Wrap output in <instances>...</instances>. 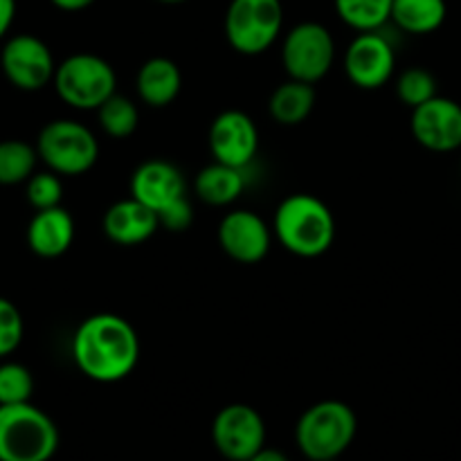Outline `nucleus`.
<instances>
[{"label":"nucleus","mask_w":461,"mask_h":461,"mask_svg":"<svg viewBox=\"0 0 461 461\" xmlns=\"http://www.w3.org/2000/svg\"><path fill=\"white\" fill-rule=\"evenodd\" d=\"M72 358L79 372L90 381H124L138 367V331L122 315H90L72 336Z\"/></svg>","instance_id":"nucleus-1"},{"label":"nucleus","mask_w":461,"mask_h":461,"mask_svg":"<svg viewBox=\"0 0 461 461\" xmlns=\"http://www.w3.org/2000/svg\"><path fill=\"white\" fill-rule=\"evenodd\" d=\"M273 232L288 252L304 259H315L333 246L336 219L327 203L313 194H293L279 203Z\"/></svg>","instance_id":"nucleus-2"},{"label":"nucleus","mask_w":461,"mask_h":461,"mask_svg":"<svg viewBox=\"0 0 461 461\" xmlns=\"http://www.w3.org/2000/svg\"><path fill=\"white\" fill-rule=\"evenodd\" d=\"M57 423L32 403L0 405V461H50L57 455Z\"/></svg>","instance_id":"nucleus-3"},{"label":"nucleus","mask_w":461,"mask_h":461,"mask_svg":"<svg viewBox=\"0 0 461 461\" xmlns=\"http://www.w3.org/2000/svg\"><path fill=\"white\" fill-rule=\"evenodd\" d=\"M358 430L356 412L342 401L311 405L295 426V441L311 461H336L354 441Z\"/></svg>","instance_id":"nucleus-4"},{"label":"nucleus","mask_w":461,"mask_h":461,"mask_svg":"<svg viewBox=\"0 0 461 461\" xmlns=\"http://www.w3.org/2000/svg\"><path fill=\"white\" fill-rule=\"evenodd\" d=\"M52 84L68 106L77 111H97L115 95L117 77L106 59L79 52L59 63Z\"/></svg>","instance_id":"nucleus-5"},{"label":"nucleus","mask_w":461,"mask_h":461,"mask_svg":"<svg viewBox=\"0 0 461 461\" xmlns=\"http://www.w3.org/2000/svg\"><path fill=\"white\" fill-rule=\"evenodd\" d=\"M36 151L54 174L81 176L97 162L99 142L93 131L81 122L54 120L41 129Z\"/></svg>","instance_id":"nucleus-6"},{"label":"nucleus","mask_w":461,"mask_h":461,"mask_svg":"<svg viewBox=\"0 0 461 461\" xmlns=\"http://www.w3.org/2000/svg\"><path fill=\"white\" fill-rule=\"evenodd\" d=\"M284 27L282 0H232L225 12V39L246 57L264 54Z\"/></svg>","instance_id":"nucleus-7"},{"label":"nucleus","mask_w":461,"mask_h":461,"mask_svg":"<svg viewBox=\"0 0 461 461\" xmlns=\"http://www.w3.org/2000/svg\"><path fill=\"white\" fill-rule=\"evenodd\" d=\"M336 43L322 23L306 21L293 27L282 45V63L288 77L306 84H318L331 72Z\"/></svg>","instance_id":"nucleus-8"},{"label":"nucleus","mask_w":461,"mask_h":461,"mask_svg":"<svg viewBox=\"0 0 461 461\" xmlns=\"http://www.w3.org/2000/svg\"><path fill=\"white\" fill-rule=\"evenodd\" d=\"M212 441L228 461H248L266 446V423L250 405H225L212 421Z\"/></svg>","instance_id":"nucleus-9"},{"label":"nucleus","mask_w":461,"mask_h":461,"mask_svg":"<svg viewBox=\"0 0 461 461\" xmlns=\"http://www.w3.org/2000/svg\"><path fill=\"white\" fill-rule=\"evenodd\" d=\"M0 68L9 84L18 90L34 93L54 81L57 63L48 45L32 34H18L5 43L0 52Z\"/></svg>","instance_id":"nucleus-10"},{"label":"nucleus","mask_w":461,"mask_h":461,"mask_svg":"<svg viewBox=\"0 0 461 461\" xmlns=\"http://www.w3.org/2000/svg\"><path fill=\"white\" fill-rule=\"evenodd\" d=\"M396 54L381 32H360L345 52V72L356 88H383L394 77Z\"/></svg>","instance_id":"nucleus-11"},{"label":"nucleus","mask_w":461,"mask_h":461,"mask_svg":"<svg viewBox=\"0 0 461 461\" xmlns=\"http://www.w3.org/2000/svg\"><path fill=\"white\" fill-rule=\"evenodd\" d=\"M410 129L414 140L428 151H457L461 149V104L437 95L414 108Z\"/></svg>","instance_id":"nucleus-12"},{"label":"nucleus","mask_w":461,"mask_h":461,"mask_svg":"<svg viewBox=\"0 0 461 461\" xmlns=\"http://www.w3.org/2000/svg\"><path fill=\"white\" fill-rule=\"evenodd\" d=\"M259 149L255 120L243 111H223L210 126V151L216 162L246 169Z\"/></svg>","instance_id":"nucleus-13"},{"label":"nucleus","mask_w":461,"mask_h":461,"mask_svg":"<svg viewBox=\"0 0 461 461\" xmlns=\"http://www.w3.org/2000/svg\"><path fill=\"white\" fill-rule=\"evenodd\" d=\"M219 243L230 259L250 266L268 255L273 232L257 212L232 210L221 221Z\"/></svg>","instance_id":"nucleus-14"},{"label":"nucleus","mask_w":461,"mask_h":461,"mask_svg":"<svg viewBox=\"0 0 461 461\" xmlns=\"http://www.w3.org/2000/svg\"><path fill=\"white\" fill-rule=\"evenodd\" d=\"M185 189L187 187H185L183 171L174 162L160 160V158L142 162L131 178V196L156 212L183 198Z\"/></svg>","instance_id":"nucleus-15"},{"label":"nucleus","mask_w":461,"mask_h":461,"mask_svg":"<svg viewBox=\"0 0 461 461\" xmlns=\"http://www.w3.org/2000/svg\"><path fill=\"white\" fill-rule=\"evenodd\" d=\"M158 230H160L158 212L133 196L117 201L104 214V234L117 246H140L149 241Z\"/></svg>","instance_id":"nucleus-16"},{"label":"nucleus","mask_w":461,"mask_h":461,"mask_svg":"<svg viewBox=\"0 0 461 461\" xmlns=\"http://www.w3.org/2000/svg\"><path fill=\"white\" fill-rule=\"evenodd\" d=\"M72 241H75V221L61 205L39 210L27 225V246L43 259H57L66 255Z\"/></svg>","instance_id":"nucleus-17"},{"label":"nucleus","mask_w":461,"mask_h":461,"mask_svg":"<svg viewBox=\"0 0 461 461\" xmlns=\"http://www.w3.org/2000/svg\"><path fill=\"white\" fill-rule=\"evenodd\" d=\"M135 88L147 106L165 108L174 104L183 90V72L171 59L153 57L138 70Z\"/></svg>","instance_id":"nucleus-18"},{"label":"nucleus","mask_w":461,"mask_h":461,"mask_svg":"<svg viewBox=\"0 0 461 461\" xmlns=\"http://www.w3.org/2000/svg\"><path fill=\"white\" fill-rule=\"evenodd\" d=\"M243 189H246L243 169L223 165V162L214 160L196 176V194L207 205H230L241 196Z\"/></svg>","instance_id":"nucleus-19"},{"label":"nucleus","mask_w":461,"mask_h":461,"mask_svg":"<svg viewBox=\"0 0 461 461\" xmlns=\"http://www.w3.org/2000/svg\"><path fill=\"white\" fill-rule=\"evenodd\" d=\"M315 106V88L306 81L288 79L270 95V115L282 126H297L306 122Z\"/></svg>","instance_id":"nucleus-20"},{"label":"nucleus","mask_w":461,"mask_h":461,"mask_svg":"<svg viewBox=\"0 0 461 461\" xmlns=\"http://www.w3.org/2000/svg\"><path fill=\"white\" fill-rule=\"evenodd\" d=\"M448 16L446 0H394L392 21L408 34H432Z\"/></svg>","instance_id":"nucleus-21"},{"label":"nucleus","mask_w":461,"mask_h":461,"mask_svg":"<svg viewBox=\"0 0 461 461\" xmlns=\"http://www.w3.org/2000/svg\"><path fill=\"white\" fill-rule=\"evenodd\" d=\"M394 0H336L342 21L358 32H376L392 21Z\"/></svg>","instance_id":"nucleus-22"},{"label":"nucleus","mask_w":461,"mask_h":461,"mask_svg":"<svg viewBox=\"0 0 461 461\" xmlns=\"http://www.w3.org/2000/svg\"><path fill=\"white\" fill-rule=\"evenodd\" d=\"M39 151L23 140L0 142V185H21L34 176Z\"/></svg>","instance_id":"nucleus-23"},{"label":"nucleus","mask_w":461,"mask_h":461,"mask_svg":"<svg viewBox=\"0 0 461 461\" xmlns=\"http://www.w3.org/2000/svg\"><path fill=\"white\" fill-rule=\"evenodd\" d=\"M97 117L104 133L117 140H124L129 135H133L140 124L138 106L129 97H122L117 93L97 108Z\"/></svg>","instance_id":"nucleus-24"},{"label":"nucleus","mask_w":461,"mask_h":461,"mask_svg":"<svg viewBox=\"0 0 461 461\" xmlns=\"http://www.w3.org/2000/svg\"><path fill=\"white\" fill-rule=\"evenodd\" d=\"M396 95H399L401 102L408 108H417L421 104L430 102L432 97H437V79L430 70L426 68H408L399 75L396 79Z\"/></svg>","instance_id":"nucleus-25"},{"label":"nucleus","mask_w":461,"mask_h":461,"mask_svg":"<svg viewBox=\"0 0 461 461\" xmlns=\"http://www.w3.org/2000/svg\"><path fill=\"white\" fill-rule=\"evenodd\" d=\"M34 394V378L25 365H0V405L30 403Z\"/></svg>","instance_id":"nucleus-26"},{"label":"nucleus","mask_w":461,"mask_h":461,"mask_svg":"<svg viewBox=\"0 0 461 461\" xmlns=\"http://www.w3.org/2000/svg\"><path fill=\"white\" fill-rule=\"evenodd\" d=\"M25 194L27 201H30V205L34 207L36 212L59 207L63 198L61 178H59V174H54V171H39V174H34L27 180Z\"/></svg>","instance_id":"nucleus-27"},{"label":"nucleus","mask_w":461,"mask_h":461,"mask_svg":"<svg viewBox=\"0 0 461 461\" xmlns=\"http://www.w3.org/2000/svg\"><path fill=\"white\" fill-rule=\"evenodd\" d=\"M23 318L21 311L7 297H0V358L14 354L23 340Z\"/></svg>","instance_id":"nucleus-28"},{"label":"nucleus","mask_w":461,"mask_h":461,"mask_svg":"<svg viewBox=\"0 0 461 461\" xmlns=\"http://www.w3.org/2000/svg\"><path fill=\"white\" fill-rule=\"evenodd\" d=\"M158 219H160V228L169 230V232H185L194 223V210L189 205L187 196L178 198L171 205H167L165 210L158 212Z\"/></svg>","instance_id":"nucleus-29"},{"label":"nucleus","mask_w":461,"mask_h":461,"mask_svg":"<svg viewBox=\"0 0 461 461\" xmlns=\"http://www.w3.org/2000/svg\"><path fill=\"white\" fill-rule=\"evenodd\" d=\"M16 18V0H0V39L9 32Z\"/></svg>","instance_id":"nucleus-30"},{"label":"nucleus","mask_w":461,"mask_h":461,"mask_svg":"<svg viewBox=\"0 0 461 461\" xmlns=\"http://www.w3.org/2000/svg\"><path fill=\"white\" fill-rule=\"evenodd\" d=\"M54 7L63 9V12H81V9L90 7L95 0H50Z\"/></svg>","instance_id":"nucleus-31"},{"label":"nucleus","mask_w":461,"mask_h":461,"mask_svg":"<svg viewBox=\"0 0 461 461\" xmlns=\"http://www.w3.org/2000/svg\"><path fill=\"white\" fill-rule=\"evenodd\" d=\"M248 461H288V457L286 455L282 453V450H277V448H261L259 453L255 455V457H250Z\"/></svg>","instance_id":"nucleus-32"},{"label":"nucleus","mask_w":461,"mask_h":461,"mask_svg":"<svg viewBox=\"0 0 461 461\" xmlns=\"http://www.w3.org/2000/svg\"><path fill=\"white\" fill-rule=\"evenodd\" d=\"M160 3H167V5H178V3H185V0H160Z\"/></svg>","instance_id":"nucleus-33"}]
</instances>
